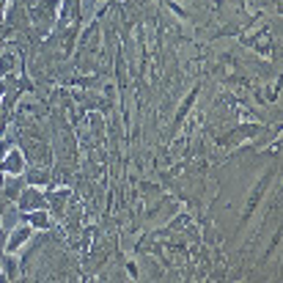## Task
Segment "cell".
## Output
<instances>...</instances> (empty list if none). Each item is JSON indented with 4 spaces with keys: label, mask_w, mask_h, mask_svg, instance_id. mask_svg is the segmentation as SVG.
I'll list each match as a JSON object with an SVG mask.
<instances>
[{
    "label": "cell",
    "mask_w": 283,
    "mask_h": 283,
    "mask_svg": "<svg viewBox=\"0 0 283 283\" xmlns=\"http://www.w3.org/2000/svg\"><path fill=\"white\" fill-rule=\"evenodd\" d=\"M0 171L6 176H22L25 173V157L19 149H8L6 154L0 157Z\"/></svg>",
    "instance_id": "obj_1"
},
{
    "label": "cell",
    "mask_w": 283,
    "mask_h": 283,
    "mask_svg": "<svg viewBox=\"0 0 283 283\" xmlns=\"http://www.w3.org/2000/svg\"><path fill=\"white\" fill-rule=\"evenodd\" d=\"M33 237V228L28 226V223H22V226H17L11 231V237H8V242H6V253L8 256H14L19 248H25L28 245V239Z\"/></svg>",
    "instance_id": "obj_2"
},
{
    "label": "cell",
    "mask_w": 283,
    "mask_h": 283,
    "mask_svg": "<svg viewBox=\"0 0 283 283\" xmlns=\"http://www.w3.org/2000/svg\"><path fill=\"white\" fill-rule=\"evenodd\" d=\"M28 223L36 226V228H47L50 226V217H47L44 209H33V215H28Z\"/></svg>",
    "instance_id": "obj_3"
},
{
    "label": "cell",
    "mask_w": 283,
    "mask_h": 283,
    "mask_svg": "<svg viewBox=\"0 0 283 283\" xmlns=\"http://www.w3.org/2000/svg\"><path fill=\"white\" fill-rule=\"evenodd\" d=\"M6 270H8V272H11V278H17V264H14V261H11V259H8V261H6Z\"/></svg>",
    "instance_id": "obj_4"
},
{
    "label": "cell",
    "mask_w": 283,
    "mask_h": 283,
    "mask_svg": "<svg viewBox=\"0 0 283 283\" xmlns=\"http://www.w3.org/2000/svg\"><path fill=\"white\" fill-rule=\"evenodd\" d=\"M8 149H11V143H8V140H0V157L6 154V151H8Z\"/></svg>",
    "instance_id": "obj_5"
},
{
    "label": "cell",
    "mask_w": 283,
    "mask_h": 283,
    "mask_svg": "<svg viewBox=\"0 0 283 283\" xmlns=\"http://www.w3.org/2000/svg\"><path fill=\"white\" fill-rule=\"evenodd\" d=\"M0 94H3V83H0Z\"/></svg>",
    "instance_id": "obj_6"
}]
</instances>
